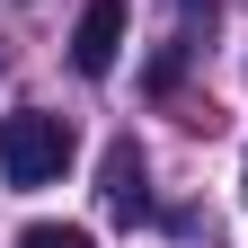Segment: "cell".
I'll return each mask as SVG.
<instances>
[{
    "mask_svg": "<svg viewBox=\"0 0 248 248\" xmlns=\"http://www.w3.org/2000/svg\"><path fill=\"white\" fill-rule=\"evenodd\" d=\"M71 124H62V115H45V107H18L9 124H0V177H9L18 186V195H27V186H53L62 169H71Z\"/></svg>",
    "mask_w": 248,
    "mask_h": 248,
    "instance_id": "cell-1",
    "label": "cell"
},
{
    "mask_svg": "<svg viewBox=\"0 0 248 248\" xmlns=\"http://www.w3.org/2000/svg\"><path fill=\"white\" fill-rule=\"evenodd\" d=\"M98 204L115 213V222H151V160H142L133 133L107 142V160H98Z\"/></svg>",
    "mask_w": 248,
    "mask_h": 248,
    "instance_id": "cell-2",
    "label": "cell"
},
{
    "mask_svg": "<svg viewBox=\"0 0 248 248\" xmlns=\"http://www.w3.org/2000/svg\"><path fill=\"white\" fill-rule=\"evenodd\" d=\"M115 53H124V0H89L80 27H71V62H80L89 80H107Z\"/></svg>",
    "mask_w": 248,
    "mask_h": 248,
    "instance_id": "cell-3",
    "label": "cell"
},
{
    "mask_svg": "<svg viewBox=\"0 0 248 248\" xmlns=\"http://www.w3.org/2000/svg\"><path fill=\"white\" fill-rule=\"evenodd\" d=\"M18 248H98V239H89L80 222H27V231H18Z\"/></svg>",
    "mask_w": 248,
    "mask_h": 248,
    "instance_id": "cell-4",
    "label": "cell"
},
{
    "mask_svg": "<svg viewBox=\"0 0 248 248\" xmlns=\"http://www.w3.org/2000/svg\"><path fill=\"white\" fill-rule=\"evenodd\" d=\"M239 195H248V169H239Z\"/></svg>",
    "mask_w": 248,
    "mask_h": 248,
    "instance_id": "cell-5",
    "label": "cell"
}]
</instances>
